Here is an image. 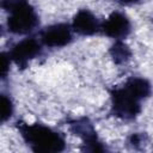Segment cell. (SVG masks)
<instances>
[{
    "label": "cell",
    "mask_w": 153,
    "mask_h": 153,
    "mask_svg": "<svg viewBox=\"0 0 153 153\" xmlns=\"http://www.w3.org/2000/svg\"><path fill=\"white\" fill-rule=\"evenodd\" d=\"M16 128L26 146L36 153H59L66 148L65 135L45 124L18 121Z\"/></svg>",
    "instance_id": "1"
},
{
    "label": "cell",
    "mask_w": 153,
    "mask_h": 153,
    "mask_svg": "<svg viewBox=\"0 0 153 153\" xmlns=\"http://www.w3.org/2000/svg\"><path fill=\"white\" fill-rule=\"evenodd\" d=\"M4 11L8 14L7 30L13 35H29L39 25V17L29 0H10Z\"/></svg>",
    "instance_id": "2"
},
{
    "label": "cell",
    "mask_w": 153,
    "mask_h": 153,
    "mask_svg": "<svg viewBox=\"0 0 153 153\" xmlns=\"http://www.w3.org/2000/svg\"><path fill=\"white\" fill-rule=\"evenodd\" d=\"M141 102L124 85L110 90V114L122 121H134L142 110Z\"/></svg>",
    "instance_id": "3"
},
{
    "label": "cell",
    "mask_w": 153,
    "mask_h": 153,
    "mask_svg": "<svg viewBox=\"0 0 153 153\" xmlns=\"http://www.w3.org/2000/svg\"><path fill=\"white\" fill-rule=\"evenodd\" d=\"M69 131L81 140V151L84 152H104L106 148L99 140L94 124L88 117L81 116L67 121Z\"/></svg>",
    "instance_id": "4"
},
{
    "label": "cell",
    "mask_w": 153,
    "mask_h": 153,
    "mask_svg": "<svg viewBox=\"0 0 153 153\" xmlns=\"http://www.w3.org/2000/svg\"><path fill=\"white\" fill-rule=\"evenodd\" d=\"M42 51V43L35 37H26L12 45L8 51L12 63L23 69L27 67L29 62L36 59Z\"/></svg>",
    "instance_id": "5"
},
{
    "label": "cell",
    "mask_w": 153,
    "mask_h": 153,
    "mask_svg": "<svg viewBox=\"0 0 153 153\" xmlns=\"http://www.w3.org/2000/svg\"><path fill=\"white\" fill-rule=\"evenodd\" d=\"M73 32L71 24L56 23L41 30L39 41L42 45L48 48H62L73 41Z\"/></svg>",
    "instance_id": "6"
},
{
    "label": "cell",
    "mask_w": 153,
    "mask_h": 153,
    "mask_svg": "<svg viewBox=\"0 0 153 153\" xmlns=\"http://www.w3.org/2000/svg\"><path fill=\"white\" fill-rule=\"evenodd\" d=\"M131 31V23L129 18L118 11H115L109 14V17L102 22L100 32L105 36L112 38L114 41L124 39L129 36Z\"/></svg>",
    "instance_id": "7"
},
{
    "label": "cell",
    "mask_w": 153,
    "mask_h": 153,
    "mask_svg": "<svg viewBox=\"0 0 153 153\" xmlns=\"http://www.w3.org/2000/svg\"><path fill=\"white\" fill-rule=\"evenodd\" d=\"M102 22L88 10L81 8L79 10L71 23L73 31L80 36H93L100 31Z\"/></svg>",
    "instance_id": "8"
},
{
    "label": "cell",
    "mask_w": 153,
    "mask_h": 153,
    "mask_svg": "<svg viewBox=\"0 0 153 153\" xmlns=\"http://www.w3.org/2000/svg\"><path fill=\"white\" fill-rule=\"evenodd\" d=\"M123 85L140 100H145L152 94V85L151 82L142 76H129Z\"/></svg>",
    "instance_id": "9"
},
{
    "label": "cell",
    "mask_w": 153,
    "mask_h": 153,
    "mask_svg": "<svg viewBox=\"0 0 153 153\" xmlns=\"http://www.w3.org/2000/svg\"><path fill=\"white\" fill-rule=\"evenodd\" d=\"M108 53H109V56L112 60V62L117 66H122V65L128 63L133 56V51H131L130 47L123 39L115 41L110 45Z\"/></svg>",
    "instance_id": "10"
},
{
    "label": "cell",
    "mask_w": 153,
    "mask_h": 153,
    "mask_svg": "<svg viewBox=\"0 0 153 153\" xmlns=\"http://www.w3.org/2000/svg\"><path fill=\"white\" fill-rule=\"evenodd\" d=\"M1 122L5 123L8 121L14 111V105L12 102V98L5 93H1Z\"/></svg>",
    "instance_id": "11"
},
{
    "label": "cell",
    "mask_w": 153,
    "mask_h": 153,
    "mask_svg": "<svg viewBox=\"0 0 153 153\" xmlns=\"http://www.w3.org/2000/svg\"><path fill=\"white\" fill-rule=\"evenodd\" d=\"M148 141V136L146 133H133L128 137V145L134 149H140Z\"/></svg>",
    "instance_id": "12"
},
{
    "label": "cell",
    "mask_w": 153,
    "mask_h": 153,
    "mask_svg": "<svg viewBox=\"0 0 153 153\" xmlns=\"http://www.w3.org/2000/svg\"><path fill=\"white\" fill-rule=\"evenodd\" d=\"M11 59H10V55L8 53H1V67H0V76H1V80H5L7 78V74L10 72V65H11Z\"/></svg>",
    "instance_id": "13"
},
{
    "label": "cell",
    "mask_w": 153,
    "mask_h": 153,
    "mask_svg": "<svg viewBox=\"0 0 153 153\" xmlns=\"http://www.w3.org/2000/svg\"><path fill=\"white\" fill-rule=\"evenodd\" d=\"M117 4L120 5H123V6H129V5H135V4H139L143 0H115Z\"/></svg>",
    "instance_id": "14"
}]
</instances>
